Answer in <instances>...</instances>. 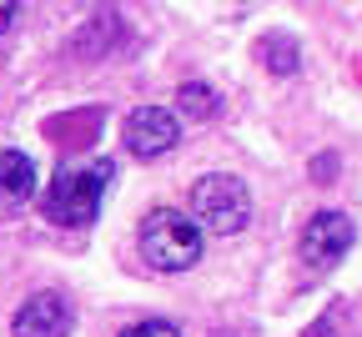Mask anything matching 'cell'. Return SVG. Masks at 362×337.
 Wrapping results in <instances>:
<instances>
[{"instance_id":"cell-1","label":"cell","mask_w":362,"mask_h":337,"mask_svg":"<svg viewBox=\"0 0 362 337\" xmlns=\"http://www.w3.org/2000/svg\"><path fill=\"white\" fill-rule=\"evenodd\" d=\"M111 176H116V166L106 156L86 161V166H66V171L51 176V186H45L40 212L51 217L56 227H90L96 212H101V202H106Z\"/></svg>"},{"instance_id":"cell-2","label":"cell","mask_w":362,"mask_h":337,"mask_svg":"<svg viewBox=\"0 0 362 337\" xmlns=\"http://www.w3.org/2000/svg\"><path fill=\"white\" fill-rule=\"evenodd\" d=\"M202 247H206V236H202V227L187 212L161 207V212H151L141 222V257L156 272H187V267H197Z\"/></svg>"},{"instance_id":"cell-3","label":"cell","mask_w":362,"mask_h":337,"mask_svg":"<svg viewBox=\"0 0 362 337\" xmlns=\"http://www.w3.org/2000/svg\"><path fill=\"white\" fill-rule=\"evenodd\" d=\"M192 222L216 232V236H237L247 222H252V191L237 181V176H202L192 186Z\"/></svg>"},{"instance_id":"cell-4","label":"cell","mask_w":362,"mask_h":337,"mask_svg":"<svg viewBox=\"0 0 362 337\" xmlns=\"http://www.w3.org/2000/svg\"><path fill=\"white\" fill-rule=\"evenodd\" d=\"M357 242V227L347 212H317L302 227V262L307 267H337Z\"/></svg>"},{"instance_id":"cell-5","label":"cell","mask_w":362,"mask_h":337,"mask_svg":"<svg viewBox=\"0 0 362 337\" xmlns=\"http://www.w3.org/2000/svg\"><path fill=\"white\" fill-rule=\"evenodd\" d=\"M176 141H181V121H176V111H166V106H136V111L126 116V152H131L136 161L166 156Z\"/></svg>"},{"instance_id":"cell-6","label":"cell","mask_w":362,"mask_h":337,"mask_svg":"<svg viewBox=\"0 0 362 337\" xmlns=\"http://www.w3.org/2000/svg\"><path fill=\"white\" fill-rule=\"evenodd\" d=\"M71 302L61 297V292H35V297H25L21 307H16V317H11V332L16 337H66L71 332Z\"/></svg>"},{"instance_id":"cell-7","label":"cell","mask_w":362,"mask_h":337,"mask_svg":"<svg viewBox=\"0 0 362 337\" xmlns=\"http://www.w3.org/2000/svg\"><path fill=\"white\" fill-rule=\"evenodd\" d=\"M35 197V161L25 152H0V207H21Z\"/></svg>"},{"instance_id":"cell-8","label":"cell","mask_w":362,"mask_h":337,"mask_svg":"<svg viewBox=\"0 0 362 337\" xmlns=\"http://www.w3.org/2000/svg\"><path fill=\"white\" fill-rule=\"evenodd\" d=\"M257 61L272 71V76H297V45L287 35H262L257 40Z\"/></svg>"},{"instance_id":"cell-9","label":"cell","mask_w":362,"mask_h":337,"mask_svg":"<svg viewBox=\"0 0 362 337\" xmlns=\"http://www.w3.org/2000/svg\"><path fill=\"white\" fill-rule=\"evenodd\" d=\"M176 106L187 111V116H202V121H206V116L221 111V96H216L211 86H202V81H187V86L176 91Z\"/></svg>"},{"instance_id":"cell-10","label":"cell","mask_w":362,"mask_h":337,"mask_svg":"<svg viewBox=\"0 0 362 337\" xmlns=\"http://www.w3.org/2000/svg\"><path fill=\"white\" fill-rule=\"evenodd\" d=\"M121 337H181V327L166 322V317H146V322H131Z\"/></svg>"},{"instance_id":"cell-11","label":"cell","mask_w":362,"mask_h":337,"mask_svg":"<svg viewBox=\"0 0 362 337\" xmlns=\"http://www.w3.org/2000/svg\"><path fill=\"white\" fill-rule=\"evenodd\" d=\"M16 11H21V0H0V35L11 30V21H16Z\"/></svg>"},{"instance_id":"cell-12","label":"cell","mask_w":362,"mask_h":337,"mask_svg":"<svg viewBox=\"0 0 362 337\" xmlns=\"http://www.w3.org/2000/svg\"><path fill=\"white\" fill-rule=\"evenodd\" d=\"M332 171H337L332 156H317V161H312V176H332Z\"/></svg>"},{"instance_id":"cell-13","label":"cell","mask_w":362,"mask_h":337,"mask_svg":"<svg viewBox=\"0 0 362 337\" xmlns=\"http://www.w3.org/2000/svg\"><path fill=\"white\" fill-rule=\"evenodd\" d=\"M307 337H337V322H327V317H322V322H317Z\"/></svg>"}]
</instances>
